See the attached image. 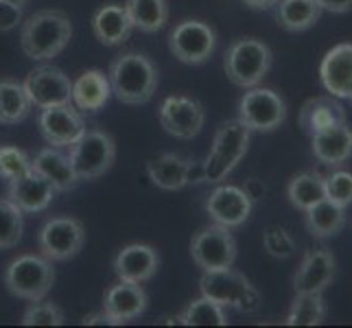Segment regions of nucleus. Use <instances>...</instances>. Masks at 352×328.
Here are the masks:
<instances>
[{"mask_svg": "<svg viewBox=\"0 0 352 328\" xmlns=\"http://www.w3.org/2000/svg\"><path fill=\"white\" fill-rule=\"evenodd\" d=\"M72 40V22L59 9H42L22 20L20 46L22 53L35 62L53 59Z\"/></svg>", "mask_w": 352, "mask_h": 328, "instance_id": "1", "label": "nucleus"}, {"mask_svg": "<svg viewBox=\"0 0 352 328\" xmlns=\"http://www.w3.org/2000/svg\"><path fill=\"white\" fill-rule=\"evenodd\" d=\"M107 79H110L112 94L120 103L142 105L153 99L160 72L147 55L129 51L114 57Z\"/></svg>", "mask_w": 352, "mask_h": 328, "instance_id": "2", "label": "nucleus"}, {"mask_svg": "<svg viewBox=\"0 0 352 328\" xmlns=\"http://www.w3.org/2000/svg\"><path fill=\"white\" fill-rule=\"evenodd\" d=\"M199 291L204 298H208L217 305L232 307L239 313L254 315L258 313L263 307V296L252 287L241 272L230 270H219V272H204L199 278Z\"/></svg>", "mask_w": 352, "mask_h": 328, "instance_id": "3", "label": "nucleus"}, {"mask_svg": "<svg viewBox=\"0 0 352 328\" xmlns=\"http://www.w3.org/2000/svg\"><path fill=\"white\" fill-rule=\"evenodd\" d=\"M250 149V129L241 120H226L212 138L210 153L204 162V175L210 184L221 182L234 171Z\"/></svg>", "mask_w": 352, "mask_h": 328, "instance_id": "4", "label": "nucleus"}, {"mask_svg": "<svg viewBox=\"0 0 352 328\" xmlns=\"http://www.w3.org/2000/svg\"><path fill=\"white\" fill-rule=\"evenodd\" d=\"M274 55L272 48L263 40L256 38H243L230 44L223 57V68L228 79L239 88H254L261 86L267 72L272 68Z\"/></svg>", "mask_w": 352, "mask_h": 328, "instance_id": "5", "label": "nucleus"}, {"mask_svg": "<svg viewBox=\"0 0 352 328\" xmlns=\"http://www.w3.org/2000/svg\"><path fill=\"white\" fill-rule=\"evenodd\" d=\"M55 285L53 261L35 254H22L9 263L5 272V287L14 298L20 300H44Z\"/></svg>", "mask_w": 352, "mask_h": 328, "instance_id": "6", "label": "nucleus"}, {"mask_svg": "<svg viewBox=\"0 0 352 328\" xmlns=\"http://www.w3.org/2000/svg\"><path fill=\"white\" fill-rule=\"evenodd\" d=\"M68 157L79 179H96L114 166L116 142L107 131L90 129L72 144Z\"/></svg>", "mask_w": 352, "mask_h": 328, "instance_id": "7", "label": "nucleus"}, {"mask_svg": "<svg viewBox=\"0 0 352 328\" xmlns=\"http://www.w3.org/2000/svg\"><path fill=\"white\" fill-rule=\"evenodd\" d=\"M190 256L201 272L230 270L236 261V241L226 226H206L190 241Z\"/></svg>", "mask_w": 352, "mask_h": 328, "instance_id": "8", "label": "nucleus"}, {"mask_svg": "<svg viewBox=\"0 0 352 328\" xmlns=\"http://www.w3.org/2000/svg\"><path fill=\"white\" fill-rule=\"evenodd\" d=\"M86 243V228L75 217H53L40 228V254L53 263L75 259Z\"/></svg>", "mask_w": 352, "mask_h": 328, "instance_id": "9", "label": "nucleus"}, {"mask_svg": "<svg viewBox=\"0 0 352 328\" xmlns=\"http://www.w3.org/2000/svg\"><path fill=\"white\" fill-rule=\"evenodd\" d=\"M239 120L250 131H274L287 120V103L270 88H248L239 101Z\"/></svg>", "mask_w": 352, "mask_h": 328, "instance_id": "10", "label": "nucleus"}, {"mask_svg": "<svg viewBox=\"0 0 352 328\" xmlns=\"http://www.w3.org/2000/svg\"><path fill=\"white\" fill-rule=\"evenodd\" d=\"M168 48L177 62L186 66H201L214 53L217 35L210 24L201 20H184L168 35Z\"/></svg>", "mask_w": 352, "mask_h": 328, "instance_id": "11", "label": "nucleus"}, {"mask_svg": "<svg viewBox=\"0 0 352 328\" xmlns=\"http://www.w3.org/2000/svg\"><path fill=\"white\" fill-rule=\"evenodd\" d=\"M157 118H160V125L166 133H171L179 140H190L201 131L206 123V112L204 105L192 96L173 94L162 101L160 109H157Z\"/></svg>", "mask_w": 352, "mask_h": 328, "instance_id": "12", "label": "nucleus"}, {"mask_svg": "<svg viewBox=\"0 0 352 328\" xmlns=\"http://www.w3.org/2000/svg\"><path fill=\"white\" fill-rule=\"evenodd\" d=\"M38 127L42 138L57 149L72 147L88 131L86 120L72 103L44 107L38 116Z\"/></svg>", "mask_w": 352, "mask_h": 328, "instance_id": "13", "label": "nucleus"}, {"mask_svg": "<svg viewBox=\"0 0 352 328\" xmlns=\"http://www.w3.org/2000/svg\"><path fill=\"white\" fill-rule=\"evenodd\" d=\"M24 90L35 107H53L72 103V81L64 70L55 66H38L24 79Z\"/></svg>", "mask_w": 352, "mask_h": 328, "instance_id": "14", "label": "nucleus"}, {"mask_svg": "<svg viewBox=\"0 0 352 328\" xmlns=\"http://www.w3.org/2000/svg\"><path fill=\"white\" fill-rule=\"evenodd\" d=\"M254 201L245 195V190L234 184L217 186L208 199H206V212L212 219V223L226 228H239L250 219Z\"/></svg>", "mask_w": 352, "mask_h": 328, "instance_id": "15", "label": "nucleus"}, {"mask_svg": "<svg viewBox=\"0 0 352 328\" xmlns=\"http://www.w3.org/2000/svg\"><path fill=\"white\" fill-rule=\"evenodd\" d=\"M320 81L324 90L337 99L352 96V42L333 46L320 64Z\"/></svg>", "mask_w": 352, "mask_h": 328, "instance_id": "16", "label": "nucleus"}, {"mask_svg": "<svg viewBox=\"0 0 352 328\" xmlns=\"http://www.w3.org/2000/svg\"><path fill=\"white\" fill-rule=\"evenodd\" d=\"M160 270V254L147 243H129L116 254L114 272L118 281L129 283H149Z\"/></svg>", "mask_w": 352, "mask_h": 328, "instance_id": "17", "label": "nucleus"}, {"mask_svg": "<svg viewBox=\"0 0 352 328\" xmlns=\"http://www.w3.org/2000/svg\"><path fill=\"white\" fill-rule=\"evenodd\" d=\"M147 291L142 289L140 283L120 281L118 285H112L107 289L103 296V311L116 322V326L140 318L147 311Z\"/></svg>", "mask_w": 352, "mask_h": 328, "instance_id": "18", "label": "nucleus"}, {"mask_svg": "<svg viewBox=\"0 0 352 328\" xmlns=\"http://www.w3.org/2000/svg\"><path fill=\"white\" fill-rule=\"evenodd\" d=\"M57 190L55 186L48 182L46 177H42L38 171H31L24 173L22 177H16L9 182V190H7V197L14 201L22 212H42L46 210L51 201L55 199Z\"/></svg>", "mask_w": 352, "mask_h": 328, "instance_id": "19", "label": "nucleus"}, {"mask_svg": "<svg viewBox=\"0 0 352 328\" xmlns=\"http://www.w3.org/2000/svg\"><path fill=\"white\" fill-rule=\"evenodd\" d=\"M333 278H335L333 254L326 248L309 250L294 276V289L296 294H322L333 283Z\"/></svg>", "mask_w": 352, "mask_h": 328, "instance_id": "20", "label": "nucleus"}, {"mask_svg": "<svg viewBox=\"0 0 352 328\" xmlns=\"http://www.w3.org/2000/svg\"><path fill=\"white\" fill-rule=\"evenodd\" d=\"M112 88H110V79L103 70H86L72 81V105H75L79 112L86 114H96L99 109L105 107V103L110 101Z\"/></svg>", "mask_w": 352, "mask_h": 328, "instance_id": "21", "label": "nucleus"}, {"mask_svg": "<svg viewBox=\"0 0 352 328\" xmlns=\"http://www.w3.org/2000/svg\"><path fill=\"white\" fill-rule=\"evenodd\" d=\"M313 155L326 166H339L352 157V129L346 123H339L311 136Z\"/></svg>", "mask_w": 352, "mask_h": 328, "instance_id": "22", "label": "nucleus"}, {"mask_svg": "<svg viewBox=\"0 0 352 328\" xmlns=\"http://www.w3.org/2000/svg\"><path fill=\"white\" fill-rule=\"evenodd\" d=\"M348 114L344 105L337 101V96H313L309 99L300 109V118L298 123L302 127V131L309 133V136H315L329 127H335L339 123H346Z\"/></svg>", "mask_w": 352, "mask_h": 328, "instance_id": "23", "label": "nucleus"}, {"mask_svg": "<svg viewBox=\"0 0 352 328\" xmlns=\"http://www.w3.org/2000/svg\"><path fill=\"white\" fill-rule=\"evenodd\" d=\"M31 168L38 171L55 186L57 193H68L79 184V177L72 168L70 157L57 147H46L31 157Z\"/></svg>", "mask_w": 352, "mask_h": 328, "instance_id": "24", "label": "nucleus"}, {"mask_svg": "<svg viewBox=\"0 0 352 328\" xmlns=\"http://www.w3.org/2000/svg\"><path fill=\"white\" fill-rule=\"evenodd\" d=\"M133 24L125 5H103L92 16L94 38L105 46H120L129 40Z\"/></svg>", "mask_w": 352, "mask_h": 328, "instance_id": "25", "label": "nucleus"}, {"mask_svg": "<svg viewBox=\"0 0 352 328\" xmlns=\"http://www.w3.org/2000/svg\"><path fill=\"white\" fill-rule=\"evenodd\" d=\"M186 168H188V157H182L177 153H162L144 164L147 177L151 184L162 188V190H179L188 184L186 179Z\"/></svg>", "mask_w": 352, "mask_h": 328, "instance_id": "26", "label": "nucleus"}, {"mask_svg": "<svg viewBox=\"0 0 352 328\" xmlns=\"http://www.w3.org/2000/svg\"><path fill=\"white\" fill-rule=\"evenodd\" d=\"M305 223L311 237L320 241L333 239L342 232L346 226V208L339 204H333L331 199H322L307 210Z\"/></svg>", "mask_w": 352, "mask_h": 328, "instance_id": "27", "label": "nucleus"}, {"mask_svg": "<svg viewBox=\"0 0 352 328\" xmlns=\"http://www.w3.org/2000/svg\"><path fill=\"white\" fill-rule=\"evenodd\" d=\"M322 16L318 0H278L276 20L289 33H302L311 29Z\"/></svg>", "mask_w": 352, "mask_h": 328, "instance_id": "28", "label": "nucleus"}, {"mask_svg": "<svg viewBox=\"0 0 352 328\" xmlns=\"http://www.w3.org/2000/svg\"><path fill=\"white\" fill-rule=\"evenodd\" d=\"M125 9L133 29H138L142 33H157L168 22L166 0H127Z\"/></svg>", "mask_w": 352, "mask_h": 328, "instance_id": "29", "label": "nucleus"}, {"mask_svg": "<svg viewBox=\"0 0 352 328\" xmlns=\"http://www.w3.org/2000/svg\"><path fill=\"white\" fill-rule=\"evenodd\" d=\"M33 109L27 90L18 81H0V125H18Z\"/></svg>", "mask_w": 352, "mask_h": 328, "instance_id": "30", "label": "nucleus"}, {"mask_svg": "<svg viewBox=\"0 0 352 328\" xmlns=\"http://www.w3.org/2000/svg\"><path fill=\"white\" fill-rule=\"evenodd\" d=\"M287 197H289V204L294 206L296 210L307 212L311 206L326 199L324 177L320 173H315V171L298 173L294 179L289 182Z\"/></svg>", "mask_w": 352, "mask_h": 328, "instance_id": "31", "label": "nucleus"}, {"mask_svg": "<svg viewBox=\"0 0 352 328\" xmlns=\"http://www.w3.org/2000/svg\"><path fill=\"white\" fill-rule=\"evenodd\" d=\"M326 302L322 294H296L287 315V326H320L326 320Z\"/></svg>", "mask_w": 352, "mask_h": 328, "instance_id": "32", "label": "nucleus"}, {"mask_svg": "<svg viewBox=\"0 0 352 328\" xmlns=\"http://www.w3.org/2000/svg\"><path fill=\"white\" fill-rule=\"evenodd\" d=\"M177 318H179V324H184V326H226L228 324V315L223 307L204 296L188 302V307L182 311Z\"/></svg>", "mask_w": 352, "mask_h": 328, "instance_id": "33", "label": "nucleus"}, {"mask_svg": "<svg viewBox=\"0 0 352 328\" xmlns=\"http://www.w3.org/2000/svg\"><path fill=\"white\" fill-rule=\"evenodd\" d=\"M24 212L7 199H0V250L16 248L24 232Z\"/></svg>", "mask_w": 352, "mask_h": 328, "instance_id": "34", "label": "nucleus"}, {"mask_svg": "<svg viewBox=\"0 0 352 328\" xmlns=\"http://www.w3.org/2000/svg\"><path fill=\"white\" fill-rule=\"evenodd\" d=\"M22 326H62L66 322L64 311L55 302L35 300L29 305V309L22 313Z\"/></svg>", "mask_w": 352, "mask_h": 328, "instance_id": "35", "label": "nucleus"}, {"mask_svg": "<svg viewBox=\"0 0 352 328\" xmlns=\"http://www.w3.org/2000/svg\"><path fill=\"white\" fill-rule=\"evenodd\" d=\"M31 171V157L18 147L5 144L0 147V177L11 182Z\"/></svg>", "mask_w": 352, "mask_h": 328, "instance_id": "36", "label": "nucleus"}, {"mask_svg": "<svg viewBox=\"0 0 352 328\" xmlns=\"http://www.w3.org/2000/svg\"><path fill=\"white\" fill-rule=\"evenodd\" d=\"M263 248L265 252L274 259H289L296 254V241L285 228L280 226H270L263 232Z\"/></svg>", "mask_w": 352, "mask_h": 328, "instance_id": "37", "label": "nucleus"}, {"mask_svg": "<svg viewBox=\"0 0 352 328\" xmlns=\"http://www.w3.org/2000/svg\"><path fill=\"white\" fill-rule=\"evenodd\" d=\"M326 199L348 208L352 204V173L350 171H335L329 177H324Z\"/></svg>", "mask_w": 352, "mask_h": 328, "instance_id": "38", "label": "nucleus"}, {"mask_svg": "<svg viewBox=\"0 0 352 328\" xmlns=\"http://www.w3.org/2000/svg\"><path fill=\"white\" fill-rule=\"evenodd\" d=\"M24 16L22 9L16 5H9L5 0H0V33H9L14 31L18 24H22Z\"/></svg>", "mask_w": 352, "mask_h": 328, "instance_id": "39", "label": "nucleus"}, {"mask_svg": "<svg viewBox=\"0 0 352 328\" xmlns=\"http://www.w3.org/2000/svg\"><path fill=\"white\" fill-rule=\"evenodd\" d=\"M243 190H245V195H248L252 201H258V199L265 197L267 186L263 184V179H258V177H250V179H245V184H243Z\"/></svg>", "mask_w": 352, "mask_h": 328, "instance_id": "40", "label": "nucleus"}, {"mask_svg": "<svg viewBox=\"0 0 352 328\" xmlns=\"http://www.w3.org/2000/svg\"><path fill=\"white\" fill-rule=\"evenodd\" d=\"M322 11H331V14H348L352 11V0H318Z\"/></svg>", "mask_w": 352, "mask_h": 328, "instance_id": "41", "label": "nucleus"}, {"mask_svg": "<svg viewBox=\"0 0 352 328\" xmlns=\"http://www.w3.org/2000/svg\"><path fill=\"white\" fill-rule=\"evenodd\" d=\"M81 324L86 326H116V322L107 315L105 311H99V313H90L86 318L81 320Z\"/></svg>", "mask_w": 352, "mask_h": 328, "instance_id": "42", "label": "nucleus"}, {"mask_svg": "<svg viewBox=\"0 0 352 328\" xmlns=\"http://www.w3.org/2000/svg\"><path fill=\"white\" fill-rule=\"evenodd\" d=\"M186 179H188V184H199V182H206V175H204V162L188 160Z\"/></svg>", "mask_w": 352, "mask_h": 328, "instance_id": "43", "label": "nucleus"}, {"mask_svg": "<svg viewBox=\"0 0 352 328\" xmlns=\"http://www.w3.org/2000/svg\"><path fill=\"white\" fill-rule=\"evenodd\" d=\"M243 5L254 9V11H267V9H272L278 5V0H241Z\"/></svg>", "mask_w": 352, "mask_h": 328, "instance_id": "44", "label": "nucleus"}, {"mask_svg": "<svg viewBox=\"0 0 352 328\" xmlns=\"http://www.w3.org/2000/svg\"><path fill=\"white\" fill-rule=\"evenodd\" d=\"M5 3H9V5H16V7L24 9V7L29 5V0H5Z\"/></svg>", "mask_w": 352, "mask_h": 328, "instance_id": "45", "label": "nucleus"}, {"mask_svg": "<svg viewBox=\"0 0 352 328\" xmlns=\"http://www.w3.org/2000/svg\"><path fill=\"white\" fill-rule=\"evenodd\" d=\"M350 101H352V96H350Z\"/></svg>", "mask_w": 352, "mask_h": 328, "instance_id": "46", "label": "nucleus"}]
</instances>
